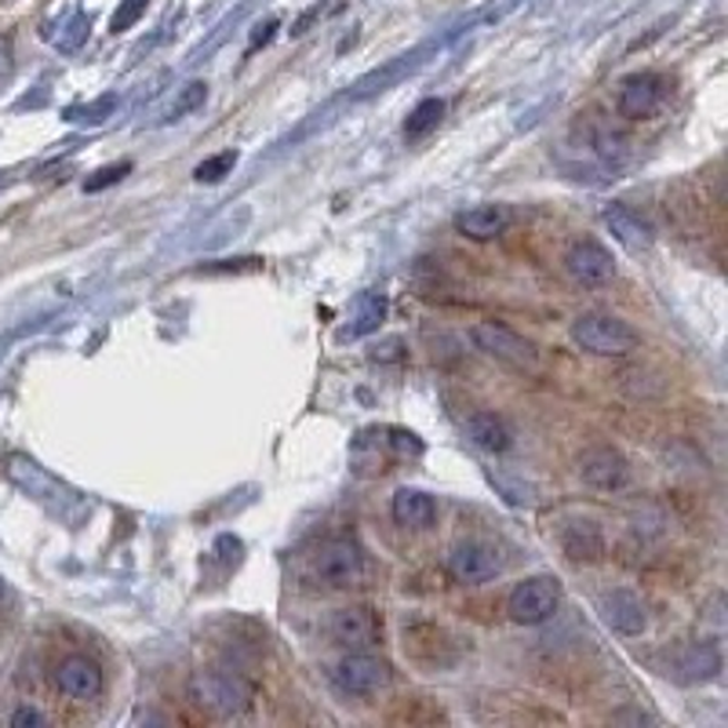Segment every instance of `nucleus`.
<instances>
[{"label":"nucleus","instance_id":"16","mask_svg":"<svg viewBox=\"0 0 728 728\" xmlns=\"http://www.w3.org/2000/svg\"><path fill=\"white\" fill-rule=\"evenodd\" d=\"M605 227L612 230L616 241L624 245V248H630V251H648V248H652V241H656L652 227H648L638 211H630L624 205H616V208L605 211Z\"/></svg>","mask_w":728,"mask_h":728},{"label":"nucleus","instance_id":"1","mask_svg":"<svg viewBox=\"0 0 728 728\" xmlns=\"http://www.w3.org/2000/svg\"><path fill=\"white\" fill-rule=\"evenodd\" d=\"M4 470H8V478L16 481L26 496L37 499V502H44V507L56 513V518L77 521L84 513L81 496H77L73 488H66L59 478H51L41 462H33L30 456H11Z\"/></svg>","mask_w":728,"mask_h":728},{"label":"nucleus","instance_id":"28","mask_svg":"<svg viewBox=\"0 0 728 728\" xmlns=\"http://www.w3.org/2000/svg\"><path fill=\"white\" fill-rule=\"evenodd\" d=\"M11 73H16V56H11L8 37H0V88L11 81Z\"/></svg>","mask_w":728,"mask_h":728},{"label":"nucleus","instance_id":"24","mask_svg":"<svg viewBox=\"0 0 728 728\" xmlns=\"http://www.w3.org/2000/svg\"><path fill=\"white\" fill-rule=\"evenodd\" d=\"M146 4H150V0H121V8H117L113 19H110V30H113V33L131 30V26H136L139 16L146 11Z\"/></svg>","mask_w":728,"mask_h":728},{"label":"nucleus","instance_id":"25","mask_svg":"<svg viewBox=\"0 0 728 728\" xmlns=\"http://www.w3.org/2000/svg\"><path fill=\"white\" fill-rule=\"evenodd\" d=\"M205 96H208V84H201V81L187 84V88H182V96L176 99V106H171V117H182V113L197 110V106L205 102Z\"/></svg>","mask_w":728,"mask_h":728},{"label":"nucleus","instance_id":"12","mask_svg":"<svg viewBox=\"0 0 728 728\" xmlns=\"http://www.w3.org/2000/svg\"><path fill=\"white\" fill-rule=\"evenodd\" d=\"M56 685L70 699H96L102 692V667L88 656H66L56 667Z\"/></svg>","mask_w":728,"mask_h":728},{"label":"nucleus","instance_id":"22","mask_svg":"<svg viewBox=\"0 0 728 728\" xmlns=\"http://www.w3.org/2000/svg\"><path fill=\"white\" fill-rule=\"evenodd\" d=\"M382 317H387V299L379 296V291H368V296L361 299V310H357V325H350V336H368V332H376V328L382 325Z\"/></svg>","mask_w":728,"mask_h":728},{"label":"nucleus","instance_id":"27","mask_svg":"<svg viewBox=\"0 0 728 728\" xmlns=\"http://www.w3.org/2000/svg\"><path fill=\"white\" fill-rule=\"evenodd\" d=\"M37 725H48V718L41 710H33V707H19L16 714H11V728H37Z\"/></svg>","mask_w":728,"mask_h":728},{"label":"nucleus","instance_id":"6","mask_svg":"<svg viewBox=\"0 0 728 728\" xmlns=\"http://www.w3.org/2000/svg\"><path fill=\"white\" fill-rule=\"evenodd\" d=\"M670 96V81L664 73H630L624 84H619V99H616V110L619 117L627 121H645V117H656L664 110V102Z\"/></svg>","mask_w":728,"mask_h":728},{"label":"nucleus","instance_id":"21","mask_svg":"<svg viewBox=\"0 0 728 728\" xmlns=\"http://www.w3.org/2000/svg\"><path fill=\"white\" fill-rule=\"evenodd\" d=\"M441 117H445V102L441 99H422L412 113H408V121H405V136L408 139H422V136H430V131L441 124Z\"/></svg>","mask_w":728,"mask_h":728},{"label":"nucleus","instance_id":"3","mask_svg":"<svg viewBox=\"0 0 728 728\" xmlns=\"http://www.w3.org/2000/svg\"><path fill=\"white\" fill-rule=\"evenodd\" d=\"M572 342L594 357H624L641 347V336L612 313H582L572 321Z\"/></svg>","mask_w":728,"mask_h":728},{"label":"nucleus","instance_id":"15","mask_svg":"<svg viewBox=\"0 0 728 728\" xmlns=\"http://www.w3.org/2000/svg\"><path fill=\"white\" fill-rule=\"evenodd\" d=\"M513 222V211L507 205H478V208H467L456 216V230L470 241H492L502 230Z\"/></svg>","mask_w":728,"mask_h":728},{"label":"nucleus","instance_id":"19","mask_svg":"<svg viewBox=\"0 0 728 728\" xmlns=\"http://www.w3.org/2000/svg\"><path fill=\"white\" fill-rule=\"evenodd\" d=\"M467 433H470V441L478 445V448H485V452H507V448L513 445V433H510V427L502 422L499 416H492V412H473L470 419H467Z\"/></svg>","mask_w":728,"mask_h":728},{"label":"nucleus","instance_id":"26","mask_svg":"<svg viewBox=\"0 0 728 728\" xmlns=\"http://www.w3.org/2000/svg\"><path fill=\"white\" fill-rule=\"evenodd\" d=\"M131 171V164L124 161V164H110V168H99L96 171V179H88L84 182V190L88 193H99V190H106V187H113V182H121L124 176Z\"/></svg>","mask_w":728,"mask_h":728},{"label":"nucleus","instance_id":"14","mask_svg":"<svg viewBox=\"0 0 728 728\" xmlns=\"http://www.w3.org/2000/svg\"><path fill=\"white\" fill-rule=\"evenodd\" d=\"M328 630H332V638L347 648H368L379 641V619L372 608H339Z\"/></svg>","mask_w":728,"mask_h":728},{"label":"nucleus","instance_id":"13","mask_svg":"<svg viewBox=\"0 0 728 728\" xmlns=\"http://www.w3.org/2000/svg\"><path fill=\"white\" fill-rule=\"evenodd\" d=\"M601 619L616 634H624V638H638V634L645 630V624H648L641 598H638V594H630V590L605 594V598H601Z\"/></svg>","mask_w":728,"mask_h":728},{"label":"nucleus","instance_id":"10","mask_svg":"<svg viewBox=\"0 0 728 728\" xmlns=\"http://www.w3.org/2000/svg\"><path fill=\"white\" fill-rule=\"evenodd\" d=\"M565 270L579 285H608L616 277V259L612 251L598 241H576L565 251Z\"/></svg>","mask_w":728,"mask_h":728},{"label":"nucleus","instance_id":"4","mask_svg":"<svg viewBox=\"0 0 728 728\" xmlns=\"http://www.w3.org/2000/svg\"><path fill=\"white\" fill-rule=\"evenodd\" d=\"M470 342L478 347L485 357L513 368V372H536L539 368V353L525 336H518L513 328L499 325V321H478L470 328Z\"/></svg>","mask_w":728,"mask_h":728},{"label":"nucleus","instance_id":"8","mask_svg":"<svg viewBox=\"0 0 728 728\" xmlns=\"http://www.w3.org/2000/svg\"><path fill=\"white\" fill-rule=\"evenodd\" d=\"M332 681H336L339 692H347V696H372V692H379V688H387L390 667L382 664V659L368 656V652H357V648H353L350 656H342L336 664Z\"/></svg>","mask_w":728,"mask_h":728},{"label":"nucleus","instance_id":"29","mask_svg":"<svg viewBox=\"0 0 728 728\" xmlns=\"http://www.w3.org/2000/svg\"><path fill=\"white\" fill-rule=\"evenodd\" d=\"M0 594H4V582H0Z\"/></svg>","mask_w":728,"mask_h":728},{"label":"nucleus","instance_id":"9","mask_svg":"<svg viewBox=\"0 0 728 728\" xmlns=\"http://www.w3.org/2000/svg\"><path fill=\"white\" fill-rule=\"evenodd\" d=\"M317 576L332 587H353L365 576V554L353 539H328L317 554Z\"/></svg>","mask_w":728,"mask_h":728},{"label":"nucleus","instance_id":"20","mask_svg":"<svg viewBox=\"0 0 728 728\" xmlns=\"http://www.w3.org/2000/svg\"><path fill=\"white\" fill-rule=\"evenodd\" d=\"M565 554L572 561H594V558H601V536H598V528H594L590 521H579V525H568L565 528Z\"/></svg>","mask_w":728,"mask_h":728},{"label":"nucleus","instance_id":"7","mask_svg":"<svg viewBox=\"0 0 728 728\" xmlns=\"http://www.w3.org/2000/svg\"><path fill=\"white\" fill-rule=\"evenodd\" d=\"M502 572V554L492 547V542H459V547L448 554V576L462 587H478V582H488Z\"/></svg>","mask_w":728,"mask_h":728},{"label":"nucleus","instance_id":"11","mask_svg":"<svg viewBox=\"0 0 728 728\" xmlns=\"http://www.w3.org/2000/svg\"><path fill=\"white\" fill-rule=\"evenodd\" d=\"M579 478L590 488H601V492H612V488H624L630 478L627 459L608 445H594L579 456Z\"/></svg>","mask_w":728,"mask_h":728},{"label":"nucleus","instance_id":"2","mask_svg":"<svg viewBox=\"0 0 728 728\" xmlns=\"http://www.w3.org/2000/svg\"><path fill=\"white\" fill-rule=\"evenodd\" d=\"M190 699L216 718H237L251 707L256 688L233 670H197L190 678Z\"/></svg>","mask_w":728,"mask_h":728},{"label":"nucleus","instance_id":"17","mask_svg":"<svg viewBox=\"0 0 728 728\" xmlns=\"http://www.w3.org/2000/svg\"><path fill=\"white\" fill-rule=\"evenodd\" d=\"M390 513L405 528H430L437 521V502L433 496L419 492V488H401V492H393Z\"/></svg>","mask_w":728,"mask_h":728},{"label":"nucleus","instance_id":"5","mask_svg":"<svg viewBox=\"0 0 728 728\" xmlns=\"http://www.w3.org/2000/svg\"><path fill=\"white\" fill-rule=\"evenodd\" d=\"M561 608V582L550 579V576H532L518 582L507 598V612L513 624L521 627H539Z\"/></svg>","mask_w":728,"mask_h":728},{"label":"nucleus","instance_id":"18","mask_svg":"<svg viewBox=\"0 0 728 728\" xmlns=\"http://www.w3.org/2000/svg\"><path fill=\"white\" fill-rule=\"evenodd\" d=\"M721 674V652L707 641L685 645L678 652V678L681 681H714Z\"/></svg>","mask_w":728,"mask_h":728},{"label":"nucleus","instance_id":"23","mask_svg":"<svg viewBox=\"0 0 728 728\" xmlns=\"http://www.w3.org/2000/svg\"><path fill=\"white\" fill-rule=\"evenodd\" d=\"M233 164H237V153L233 150H222V153H216V157H208V161H201L193 168V179L197 182H222L233 171Z\"/></svg>","mask_w":728,"mask_h":728}]
</instances>
